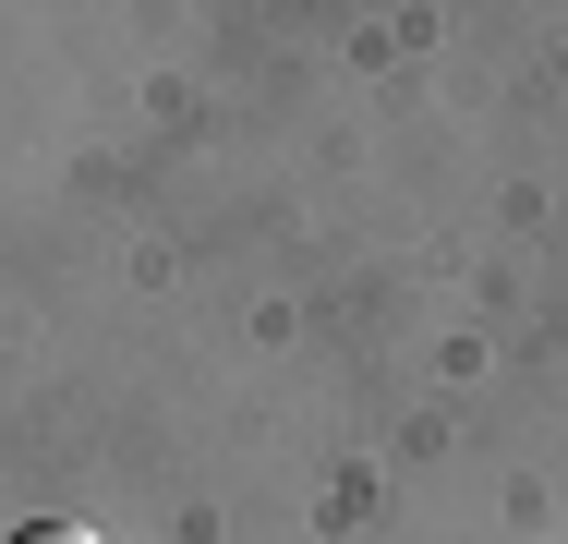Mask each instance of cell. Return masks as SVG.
<instances>
[{
	"label": "cell",
	"instance_id": "obj_1",
	"mask_svg": "<svg viewBox=\"0 0 568 544\" xmlns=\"http://www.w3.org/2000/svg\"><path fill=\"white\" fill-rule=\"evenodd\" d=\"M12 544H98V533H85V521H24Z\"/></svg>",
	"mask_w": 568,
	"mask_h": 544
}]
</instances>
